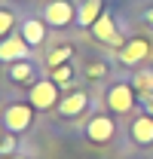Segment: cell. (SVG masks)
<instances>
[{
	"instance_id": "cell-4",
	"label": "cell",
	"mask_w": 153,
	"mask_h": 159,
	"mask_svg": "<svg viewBox=\"0 0 153 159\" xmlns=\"http://www.w3.org/2000/svg\"><path fill=\"white\" fill-rule=\"evenodd\" d=\"M31 107H25V104H12V107H6V113H3V122H6V129L9 132H25L28 125H31Z\"/></svg>"
},
{
	"instance_id": "cell-1",
	"label": "cell",
	"mask_w": 153,
	"mask_h": 159,
	"mask_svg": "<svg viewBox=\"0 0 153 159\" xmlns=\"http://www.w3.org/2000/svg\"><path fill=\"white\" fill-rule=\"evenodd\" d=\"M135 104V92L132 86H123V83H116L114 89L107 92V107L114 110V113H129Z\"/></svg>"
},
{
	"instance_id": "cell-19",
	"label": "cell",
	"mask_w": 153,
	"mask_h": 159,
	"mask_svg": "<svg viewBox=\"0 0 153 159\" xmlns=\"http://www.w3.org/2000/svg\"><path fill=\"white\" fill-rule=\"evenodd\" d=\"M141 107L153 116V92H150V95H141Z\"/></svg>"
},
{
	"instance_id": "cell-11",
	"label": "cell",
	"mask_w": 153,
	"mask_h": 159,
	"mask_svg": "<svg viewBox=\"0 0 153 159\" xmlns=\"http://www.w3.org/2000/svg\"><path fill=\"white\" fill-rule=\"evenodd\" d=\"M132 138L138 144H153V116H138L132 122Z\"/></svg>"
},
{
	"instance_id": "cell-6",
	"label": "cell",
	"mask_w": 153,
	"mask_h": 159,
	"mask_svg": "<svg viewBox=\"0 0 153 159\" xmlns=\"http://www.w3.org/2000/svg\"><path fill=\"white\" fill-rule=\"evenodd\" d=\"M147 55H150V43L144 37H135V40H129V43L123 46L119 61H123V64H138V61H144Z\"/></svg>"
},
{
	"instance_id": "cell-2",
	"label": "cell",
	"mask_w": 153,
	"mask_h": 159,
	"mask_svg": "<svg viewBox=\"0 0 153 159\" xmlns=\"http://www.w3.org/2000/svg\"><path fill=\"white\" fill-rule=\"evenodd\" d=\"M58 101V83H34V89H31V104L37 107V110H49L52 104Z\"/></svg>"
},
{
	"instance_id": "cell-17",
	"label": "cell",
	"mask_w": 153,
	"mask_h": 159,
	"mask_svg": "<svg viewBox=\"0 0 153 159\" xmlns=\"http://www.w3.org/2000/svg\"><path fill=\"white\" fill-rule=\"evenodd\" d=\"M12 147H16V138H9V135L0 129V153H9Z\"/></svg>"
},
{
	"instance_id": "cell-20",
	"label": "cell",
	"mask_w": 153,
	"mask_h": 159,
	"mask_svg": "<svg viewBox=\"0 0 153 159\" xmlns=\"http://www.w3.org/2000/svg\"><path fill=\"white\" fill-rule=\"evenodd\" d=\"M104 74H107L104 64H92V67H89V77H104Z\"/></svg>"
},
{
	"instance_id": "cell-13",
	"label": "cell",
	"mask_w": 153,
	"mask_h": 159,
	"mask_svg": "<svg viewBox=\"0 0 153 159\" xmlns=\"http://www.w3.org/2000/svg\"><path fill=\"white\" fill-rule=\"evenodd\" d=\"M135 89L141 95H150L153 92V70H138L135 74Z\"/></svg>"
},
{
	"instance_id": "cell-21",
	"label": "cell",
	"mask_w": 153,
	"mask_h": 159,
	"mask_svg": "<svg viewBox=\"0 0 153 159\" xmlns=\"http://www.w3.org/2000/svg\"><path fill=\"white\" fill-rule=\"evenodd\" d=\"M147 21H150V25H153V9H150V12H147Z\"/></svg>"
},
{
	"instance_id": "cell-8",
	"label": "cell",
	"mask_w": 153,
	"mask_h": 159,
	"mask_svg": "<svg viewBox=\"0 0 153 159\" xmlns=\"http://www.w3.org/2000/svg\"><path fill=\"white\" fill-rule=\"evenodd\" d=\"M92 31H95V37L101 40V43H107V46H123V37L116 34L114 19H110V16H101V19L92 25Z\"/></svg>"
},
{
	"instance_id": "cell-12",
	"label": "cell",
	"mask_w": 153,
	"mask_h": 159,
	"mask_svg": "<svg viewBox=\"0 0 153 159\" xmlns=\"http://www.w3.org/2000/svg\"><path fill=\"white\" fill-rule=\"evenodd\" d=\"M43 31H46V28H43V21H25V25H21V37L28 40L31 46L43 43Z\"/></svg>"
},
{
	"instance_id": "cell-18",
	"label": "cell",
	"mask_w": 153,
	"mask_h": 159,
	"mask_svg": "<svg viewBox=\"0 0 153 159\" xmlns=\"http://www.w3.org/2000/svg\"><path fill=\"white\" fill-rule=\"evenodd\" d=\"M9 28H12V16H9L6 9H0V34H6Z\"/></svg>"
},
{
	"instance_id": "cell-14",
	"label": "cell",
	"mask_w": 153,
	"mask_h": 159,
	"mask_svg": "<svg viewBox=\"0 0 153 159\" xmlns=\"http://www.w3.org/2000/svg\"><path fill=\"white\" fill-rule=\"evenodd\" d=\"M31 74H34V67H31L28 61H21V64H16V67L9 70V77L16 80V83H25V80H31Z\"/></svg>"
},
{
	"instance_id": "cell-7",
	"label": "cell",
	"mask_w": 153,
	"mask_h": 159,
	"mask_svg": "<svg viewBox=\"0 0 153 159\" xmlns=\"http://www.w3.org/2000/svg\"><path fill=\"white\" fill-rule=\"evenodd\" d=\"M86 135H89V141H95V144L110 141L114 138V119L110 116H95L89 125H86Z\"/></svg>"
},
{
	"instance_id": "cell-9",
	"label": "cell",
	"mask_w": 153,
	"mask_h": 159,
	"mask_svg": "<svg viewBox=\"0 0 153 159\" xmlns=\"http://www.w3.org/2000/svg\"><path fill=\"white\" fill-rule=\"evenodd\" d=\"M86 104H89V95L86 92H74V95H67V98L58 104V113L61 116H80L86 110Z\"/></svg>"
},
{
	"instance_id": "cell-3",
	"label": "cell",
	"mask_w": 153,
	"mask_h": 159,
	"mask_svg": "<svg viewBox=\"0 0 153 159\" xmlns=\"http://www.w3.org/2000/svg\"><path fill=\"white\" fill-rule=\"evenodd\" d=\"M28 40L21 37H6V40H0V61H25L28 58Z\"/></svg>"
},
{
	"instance_id": "cell-22",
	"label": "cell",
	"mask_w": 153,
	"mask_h": 159,
	"mask_svg": "<svg viewBox=\"0 0 153 159\" xmlns=\"http://www.w3.org/2000/svg\"><path fill=\"white\" fill-rule=\"evenodd\" d=\"M9 159H21V156H9Z\"/></svg>"
},
{
	"instance_id": "cell-5",
	"label": "cell",
	"mask_w": 153,
	"mask_h": 159,
	"mask_svg": "<svg viewBox=\"0 0 153 159\" xmlns=\"http://www.w3.org/2000/svg\"><path fill=\"white\" fill-rule=\"evenodd\" d=\"M74 16L76 12H74V6H71L67 0H52V3L46 6V25H52V28H64Z\"/></svg>"
},
{
	"instance_id": "cell-16",
	"label": "cell",
	"mask_w": 153,
	"mask_h": 159,
	"mask_svg": "<svg viewBox=\"0 0 153 159\" xmlns=\"http://www.w3.org/2000/svg\"><path fill=\"white\" fill-rule=\"evenodd\" d=\"M71 77H74V67H67V64H64V67H55V74H52V80H55L58 86H64Z\"/></svg>"
},
{
	"instance_id": "cell-15",
	"label": "cell",
	"mask_w": 153,
	"mask_h": 159,
	"mask_svg": "<svg viewBox=\"0 0 153 159\" xmlns=\"http://www.w3.org/2000/svg\"><path fill=\"white\" fill-rule=\"evenodd\" d=\"M71 55H74V49H71V46H58L55 52H49V64H61V61H67Z\"/></svg>"
},
{
	"instance_id": "cell-10",
	"label": "cell",
	"mask_w": 153,
	"mask_h": 159,
	"mask_svg": "<svg viewBox=\"0 0 153 159\" xmlns=\"http://www.w3.org/2000/svg\"><path fill=\"white\" fill-rule=\"evenodd\" d=\"M98 19H101V0H86V3L80 6V12H76V21H80L83 28H92Z\"/></svg>"
}]
</instances>
